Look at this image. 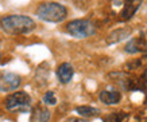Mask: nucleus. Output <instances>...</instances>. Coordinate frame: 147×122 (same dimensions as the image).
I'll list each match as a JSON object with an SVG mask.
<instances>
[{"label":"nucleus","instance_id":"nucleus-12","mask_svg":"<svg viewBox=\"0 0 147 122\" xmlns=\"http://www.w3.org/2000/svg\"><path fill=\"white\" fill-rule=\"evenodd\" d=\"M76 113H78L81 117L84 118H93L100 115V110L93 106H88V105H82V106H77Z\"/></svg>","mask_w":147,"mask_h":122},{"label":"nucleus","instance_id":"nucleus-18","mask_svg":"<svg viewBox=\"0 0 147 122\" xmlns=\"http://www.w3.org/2000/svg\"><path fill=\"white\" fill-rule=\"evenodd\" d=\"M0 59H1V54H0Z\"/></svg>","mask_w":147,"mask_h":122},{"label":"nucleus","instance_id":"nucleus-7","mask_svg":"<svg viewBox=\"0 0 147 122\" xmlns=\"http://www.w3.org/2000/svg\"><path fill=\"white\" fill-rule=\"evenodd\" d=\"M124 51L128 54H138V52H147V40L143 36H138L131 39L125 44Z\"/></svg>","mask_w":147,"mask_h":122},{"label":"nucleus","instance_id":"nucleus-11","mask_svg":"<svg viewBox=\"0 0 147 122\" xmlns=\"http://www.w3.org/2000/svg\"><path fill=\"white\" fill-rule=\"evenodd\" d=\"M50 110L43 105H36L31 111V122H49Z\"/></svg>","mask_w":147,"mask_h":122},{"label":"nucleus","instance_id":"nucleus-6","mask_svg":"<svg viewBox=\"0 0 147 122\" xmlns=\"http://www.w3.org/2000/svg\"><path fill=\"white\" fill-rule=\"evenodd\" d=\"M142 1L143 0H125L124 5H123V8H121L120 13H119V16H120L119 19H120L121 22L129 20L136 13L139 7L142 5Z\"/></svg>","mask_w":147,"mask_h":122},{"label":"nucleus","instance_id":"nucleus-19","mask_svg":"<svg viewBox=\"0 0 147 122\" xmlns=\"http://www.w3.org/2000/svg\"><path fill=\"white\" fill-rule=\"evenodd\" d=\"M0 47H1V43H0Z\"/></svg>","mask_w":147,"mask_h":122},{"label":"nucleus","instance_id":"nucleus-3","mask_svg":"<svg viewBox=\"0 0 147 122\" xmlns=\"http://www.w3.org/2000/svg\"><path fill=\"white\" fill-rule=\"evenodd\" d=\"M66 32L77 39H85L96 34V26L86 19H76L66 24Z\"/></svg>","mask_w":147,"mask_h":122},{"label":"nucleus","instance_id":"nucleus-17","mask_svg":"<svg viewBox=\"0 0 147 122\" xmlns=\"http://www.w3.org/2000/svg\"><path fill=\"white\" fill-rule=\"evenodd\" d=\"M65 122H88V119H85V118H77V117H70L67 118Z\"/></svg>","mask_w":147,"mask_h":122},{"label":"nucleus","instance_id":"nucleus-10","mask_svg":"<svg viewBox=\"0 0 147 122\" xmlns=\"http://www.w3.org/2000/svg\"><path fill=\"white\" fill-rule=\"evenodd\" d=\"M132 30L128 28V27H124V28H117V30H113L111 34L107 36V44H116L121 42V40L127 39L129 35H131Z\"/></svg>","mask_w":147,"mask_h":122},{"label":"nucleus","instance_id":"nucleus-13","mask_svg":"<svg viewBox=\"0 0 147 122\" xmlns=\"http://www.w3.org/2000/svg\"><path fill=\"white\" fill-rule=\"evenodd\" d=\"M49 75H50V70L47 67V65L45 66V63L36 69V73H35V81L36 82H42V85H45L46 81L49 79Z\"/></svg>","mask_w":147,"mask_h":122},{"label":"nucleus","instance_id":"nucleus-1","mask_svg":"<svg viewBox=\"0 0 147 122\" xmlns=\"http://www.w3.org/2000/svg\"><path fill=\"white\" fill-rule=\"evenodd\" d=\"M0 27L8 35H24L35 30V22L26 15H8L0 19Z\"/></svg>","mask_w":147,"mask_h":122},{"label":"nucleus","instance_id":"nucleus-4","mask_svg":"<svg viewBox=\"0 0 147 122\" xmlns=\"http://www.w3.org/2000/svg\"><path fill=\"white\" fill-rule=\"evenodd\" d=\"M5 109L12 113H26L31 107V97L26 91H15L4 101Z\"/></svg>","mask_w":147,"mask_h":122},{"label":"nucleus","instance_id":"nucleus-9","mask_svg":"<svg viewBox=\"0 0 147 122\" xmlns=\"http://www.w3.org/2000/svg\"><path fill=\"white\" fill-rule=\"evenodd\" d=\"M73 75H74V69H73V66L70 63H62V65H59V67L57 69V78L58 81L63 85H66L71 81L73 78Z\"/></svg>","mask_w":147,"mask_h":122},{"label":"nucleus","instance_id":"nucleus-5","mask_svg":"<svg viewBox=\"0 0 147 122\" xmlns=\"http://www.w3.org/2000/svg\"><path fill=\"white\" fill-rule=\"evenodd\" d=\"M20 83H22V78L18 74L0 70V91H13L20 86Z\"/></svg>","mask_w":147,"mask_h":122},{"label":"nucleus","instance_id":"nucleus-16","mask_svg":"<svg viewBox=\"0 0 147 122\" xmlns=\"http://www.w3.org/2000/svg\"><path fill=\"white\" fill-rule=\"evenodd\" d=\"M73 4L76 5L78 9H88V7L90 5V0H73Z\"/></svg>","mask_w":147,"mask_h":122},{"label":"nucleus","instance_id":"nucleus-2","mask_svg":"<svg viewBox=\"0 0 147 122\" xmlns=\"http://www.w3.org/2000/svg\"><path fill=\"white\" fill-rule=\"evenodd\" d=\"M35 13L39 19L45 20V22L59 23L66 19L67 9L65 5L59 4V3L49 1V3H42V4L38 5Z\"/></svg>","mask_w":147,"mask_h":122},{"label":"nucleus","instance_id":"nucleus-8","mask_svg":"<svg viewBox=\"0 0 147 122\" xmlns=\"http://www.w3.org/2000/svg\"><path fill=\"white\" fill-rule=\"evenodd\" d=\"M98 99L101 103L107 105V106L117 105L121 101V93L115 90V89L113 90H102V91H100Z\"/></svg>","mask_w":147,"mask_h":122},{"label":"nucleus","instance_id":"nucleus-14","mask_svg":"<svg viewBox=\"0 0 147 122\" xmlns=\"http://www.w3.org/2000/svg\"><path fill=\"white\" fill-rule=\"evenodd\" d=\"M127 118L125 111H112L102 117V122H123Z\"/></svg>","mask_w":147,"mask_h":122},{"label":"nucleus","instance_id":"nucleus-15","mask_svg":"<svg viewBox=\"0 0 147 122\" xmlns=\"http://www.w3.org/2000/svg\"><path fill=\"white\" fill-rule=\"evenodd\" d=\"M42 101H43V103H45V105H51V106L57 103V98H55L54 91H47L45 95H43Z\"/></svg>","mask_w":147,"mask_h":122}]
</instances>
